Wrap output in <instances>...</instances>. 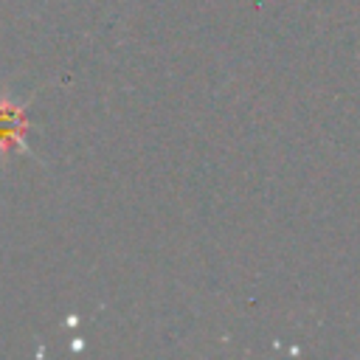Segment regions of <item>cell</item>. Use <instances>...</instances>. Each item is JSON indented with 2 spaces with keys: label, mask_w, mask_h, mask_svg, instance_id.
Returning a JSON list of instances; mask_svg holds the SVG:
<instances>
[{
  "label": "cell",
  "mask_w": 360,
  "mask_h": 360,
  "mask_svg": "<svg viewBox=\"0 0 360 360\" xmlns=\"http://www.w3.org/2000/svg\"><path fill=\"white\" fill-rule=\"evenodd\" d=\"M28 101L31 98L17 101L8 93L0 96V155H3V160L11 152L34 158V149L25 141V135H28Z\"/></svg>",
  "instance_id": "obj_1"
}]
</instances>
